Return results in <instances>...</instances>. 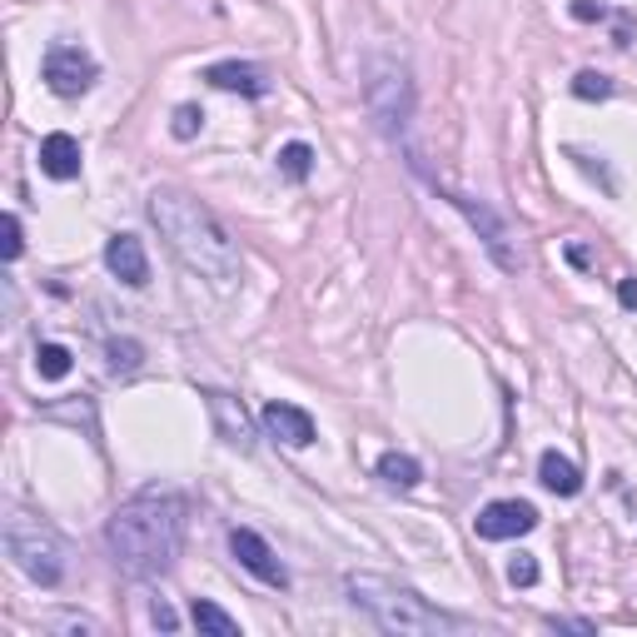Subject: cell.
Wrapping results in <instances>:
<instances>
[{
    "mask_svg": "<svg viewBox=\"0 0 637 637\" xmlns=\"http://www.w3.org/2000/svg\"><path fill=\"white\" fill-rule=\"evenodd\" d=\"M110 369H115V374H135V369H140V344L135 339L110 344Z\"/></svg>",
    "mask_w": 637,
    "mask_h": 637,
    "instance_id": "obj_21",
    "label": "cell"
},
{
    "mask_svg": "<svg viewBox=\"0 0 637 637\" xmlns=\"http://www.w3.org/2000/svg\"><path fill=\"white\" fill-rule=\"evenodd\" d=\"M95 75H100V65H95V55L80 46H50L46 60H40V80H46L55 95H65V100L90 90Z\"/></svg>",
    "mask_w": 637,
    "mask_h": 637,
    "instance_id": "obj_6",
    "label": "cell"
},
{
    "mask_svg": "<svg viewBox=\"0 0 637 637\" xmlns=\"http://www.w3.org/2000/svg\"><path fill=\"white\" fill-rule=\"evenodd\" d=\"M378 478L389 488H419L424 484V463L409 459V453H384L378 459Z\"/></svg>",
    "mask_w": 637,
    "mask_h": 637,
    "instance_id": "obj_16",
    "label": "cell"
},
{
    "mask_svg": "<svg viewBox=\"0 0 637 637\" xmlns=\"http://www.w3.org/2000/svg\"><path fill=\"white\" fill-rule=\"evenodd\" d=\"M204 403H210V413H214V428H220V438H225L229 449H254V424H249V413H245V403L235 399V394H220V389H210L204 394Z\"/></svg>",
    "mask_w": 637,
    "mask_h": 637,
    "instance_id": "obj_11",
    "label": "cell"
},
{
    "mask_svg": "<svg viewBox=\"0 0 637 637\" xmlns=\"http://www.w3.org/2000/svg\"><path fill=\"white\" fill-rule=\"evenodd\" d=\"M279 170H284L289 179H309V170H314V150H309L304 140L284 145V150H279Z\"/></svg>",
    "mask_w": 637,
    "mask_h": 637,
    "instance_id": "obj_19",
    "label": "cell"
},
{
    "mask_svg": "<svg viewBox=\"0 0 637 637\" xmlns=\"http://www.w3.org/2000/svg\"><path fill=\"white\" fill-rule=\"evenodd\" d=\"M444 195H449L453 210L469 214V225L478 229V239L488 245V254L498 260V270H519V254H513V245H508V225L494 214V204L478 200V195H463V189H444Z\"/></svg>",
    "mask_w": 637,
    "mask_h": 637,
    "instance_id": "obj_7",
    "label": "cell"
},
{
    "mask_svg": "<svg viewBox=\"0 0 637 637\" xmlns=\"http://www.w3.org/2000/svg\"><path fill=\"white\" fill-rule=\"evenodd\" d=\"M5 553L15 558L25 578H36L40 588H55L65 578V544H60V533L50 528L46 519L36 513H21L15 508L11 519H5Z\"/></svg>",
    "mask_w": 637,
    "mask_h": 637,
    "instance_id": "obj_4",
    "label": "cell"
},
{
    "mask_svg": "<svg viewBox=\"0 0 637 637\" xmlns=\"http://www.w3.org/2000/svg\"><path fill=\"white\" fill-rule=\"evenodd\" d=\"M200 125H204V110L200 105H179L170 130H175V140H195V135H200Z\"/></svg>",
    "mask_w": 637,
    "mask_h": 637,
    "instance_id": "obj_22",
    "label": "cell"
},
{
    "mask_svg": "<svg viewBox=\"0 0 637 637\" xmlns=\"http://www.w3.org/2000/svg\"><path fill=\"white\" fill-rule=\"evenodd\" d=\"M264 434L274 438V444H284V449H309L314 444V419H309L304 409H295V403H264Z\"/></svg>",
    "mask_w": 637,
    "mask_h": 637,
    "instance_id": "obj_10",
    "label": "cell"
},
{
    "mask_svg": "<svg viewBox=\"0 0 637 637\" xmlns=\"http://www.w3.org/2000/svg\"><path fill=\"white\" fill-rule=\"evenodd\" d=\"M364 105H369V120H374L378 135L399 140L409 130L413 120V75L403 60L394 55H374L364 71Z\"/></svg>",
    "mask_w": 637,
    "mask_h": 637,
    "instance_id": "obj_5",
    "label": "cell"
},
{
    "mask_svg": "<svg viewBox=\"0 0 637 637\" xmlns=\"http://www.w3.org/2000/svg\"><path fill=\"white\" fill-rule=\"evenodd\" d=\"M617 299H623L627 309H637V279H623V284H617Z\"/></svg>",
    "mask_w": 637,
    "mask_h": 637,
    "instance_id": "obj_27",
    "label": "cell"
},
{
    "mask_svg": "<svg viewBox=\"0 0 637 637\" xmlns=\"http://www.w3.org/2000/svg\"><path fill=\"white\" fill-rule=\"evenodd\" d=\"M349 598L354 608H364L384 633H399V637H438V633H453L459 617H449L444 608H434L428 598H419L413 588L394 578H378V573H354L349 578Z\"/></svg>",
    "mask_w": 637,
    "mask_h": 637,
    "instance_id": "obj_3",
    "label": "cell"
},
{
    "mask_svg": "<svg viewBox=\"0 0 637 637\" xmlns=\"http://www.w3.org/2000/svg\"><path fill=\"white\" fill-rule=\"evenodd\" d=\"M189 617H195V627H200V633H210V637H239V623L225 613V608H220V602H210V598H195Z\"/></svg>",
    "mask_w": 637,
    "mask_h": 637,
    "instance_id": "obj_17",
    "label": "cell"
},
{
    "mask_svg": "<svg viewBox=\"0 0 637 637\" xmlns=\"http://www.w3.org/2000/svg\"><path fill=\"white\" fill-rule=\"evenodd\" d=\"M229 553H235L239 567H249L260 583H270V588H289V567L274 558V548L264 544L254 528H235V533H229Z\"/></svg>",
    "mask_w": 637,
    "mask_h": 637,
    "instance_id": "obj_9",
    "label": "cell"
},
{
    "mask_svg": "<svg viewBox=\"0 0 637 637\" xmlns=\"http://www.w3.org/2000/svg\"><path fill=\"white\" fill-rule=\"evenodd\" d=\"M71 349H65V344H40L36 349V369H40V378H65L71 374Z\"/></svg>",
    "mask_w": 637,
    "mask_h": 637,
    "instance_id": "obj_18",
    "label": "cell"
},
{
    "mask_svg": "<svg viewBox=\"0 0 637 637\" xmlns=\"http://www.w3.org/2000/svg\"><path fill=\"white\" fill-rule=\"evenodd\" d=\"M150 617H154L160 627H165V633H175V613H170L165 602H154V608H150Z\"/></svg>",
    "mask_w": 637,
    "mask_h": 637,
    "instance_id": "obj_26",
    "label": "cell"
},
{
    "mask_svg": "<svg viewBox=\"0 0 637 637\" xmlns=\"http://www.w3.org/2000/svg\"><path fill=\"white\" fill-rule=\"evenodd\" d=\"M150 220H154V229H160V239L179 254L185 270L210 279L214 289H229V284L239 279V270H245L239 245L229 239V229L214 220V210H204L195 195H185V189H154Z\"/></svg>",
    "mask_w": 637,
    "mask_h": 637,
    "instance_id": "obj_2",
    "label": "cell"
},
{
    "mask_svg": "<svg viewBox=\"0 0 637 637\" xmlns=\"http://www.w3.org/2000/svg\"><path fill=\"white\" fill-rule=\"evenodd\" d=\"M204 80H210L214 90L270 95V75H264L260 65H245V60H220V65H210V71H204Z\"/></svg>",
    "mask_w": 637,
    "mask_h": 637,
    "instance_id": "obj_13",
    "label": "cell"
},
{
    "mask_svg": "<svg viewBox=\"0 0 637 637\" xmlns=\"http://www.w3.org/2000/svg\"><path fill=\"white\" fill-rule=\"evenodd\" d=\"M105 270L115 274L120 284L140 289V284H150V254H145V245L135 235H115L105 245Z\"/></svg>",
    "mask_w": 637,
    "mask_h": 637,
    "instance_id": "obj_12",
    "label": "cell"
},
{
    "mask_svg": "<svg viewBox=\"0 0 637 637\" xmlns=\"http://www.w3.org/2000/svg\"><path fill=\"white\" fill-rule=\"evenodd\" d=\"M185 528H189V503L170 488H145L130 503L115 508L105 523V544L115 553L120 573L130 578H160L179 563L185 553Z\"/></svg>",
    "mask_w": 637,
    "mask_h": 637,
    "instance_id": "obj_1",
    "label": "cell"
},
{
    "mask_svg": "<svg viewBox=\"0 0 637 637\" xmlns=\"http://www.w3.org/2000/svg\"><path fill=\"white\" fill-rule=\"evenodd\" d=\"M613 90L617 85L608 80V75H598V71H583L578 80H573V95H578V100H608Z\"/></svg>",
    "mask_w": 637,
    "mask_h": 637,
    "instance_id": "obj_20",
    "label": "cell"
},
{
    "mask_svg": "<svg viewBox=\"0 0 637 637\" xmlns=\"http://www.w3.org/2000/svg\"><path fill=\"white\" fill-rule=\"evenodd\" d=\"M508 583H513V588H533V583H538V558L533 553L513 558V563H508Z\"/></svg>",
    "mask_w": 637,
    "mask_h": 637,
    "instance_id": "obj_23",
    "label": "cell"
},
{
    "mask_svg": "<svg viewBox=\"0 0 637 637\" xmlns=\"http://www.w3.org/2000/svg\"><path fill=\"white\" fill-rule=\"evenodd\" d=\"M0 229H5V260H21V249H25L21 220H15V214H5V220H0Z\"/></svg>",
    "mask_w": 637,
    "mask_h": 637,
    "instance_id": "obj_24",
    "label": "cell"
},
{
    "mask_svg": "<svg viewBox=\"0 0 637 637\" xmlns=\"http://www.w3.org/2000/svg\"><path fill=\"white\" fill-rule=\"evenodd\" d=\"M548 627H563V633H592L588 617H548Z\"/></svg>",
    "mask_w": 637,
    "mask_h": 637,
    "instance_id": "obj_25",
    "label": "cell"
},
{
    "mask_svg": "<svg viewBox=\"0 0 637 637\" xmlns=\"http://www.w3.org/2000/svg\"><path fill=\"white\" fill-rule=\"evenodd\" d=\"M473 528H478V538H488V544L523 538V533L538 528V508L523 503V498H498V503H488L484 513L473 519Z\"/></svg>",
    "mask_w": 637,
    "mask_h": 637,
    "instance_id": "obj_8",
    "label": "cell"
},
{
    "mask_svg": "<svg viewBox=\"0 0 637 637\" xmlns=\"http://www.w3.org/2000/svg\"><path fill=\"white\" fill-rule=\"evenodd\" d=\"M538 478H544V488H553V494H563V498H573V494L583 488L578 463L563 459V453H553V449H548L544 459H538Z\"/></svg>",
    "mask_w": 637,
    "mask_h": 637,
    "instance_id": "obj_15",
    "label": "cell"
},
{
    "mask_svg": "<svg viewBox=\"0 0 637 637\" xmlns=\"http://www.w3.org/2000/svg\"><path fill=\"white\" fill-rule=\"evenodd\" d=\"M40 170H46L50 179H75L80 175V140L65 130L46 135V140H40Z\"/></svg>",
    "mask_w": 637,
    "mask_h": 637,
    "instance_id": "obj_14",
    "label": "cell"
}]
</instances>
